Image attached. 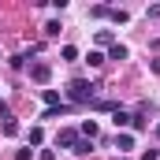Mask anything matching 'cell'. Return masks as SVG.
<instances>
[{
	"label": "cell",
	"instance_id": "4",
	"mask_svg": "<svg viewBox=\"0 0 160 160\" xmlns=\"http://www.w3.org/2000/svg\"><path fill=\"white\" fill-rule=\"evenodd\" d=\"M130 119H134V116H130V112H123V108H116V112H112V123H116V130H119V127H130Z\"/></svg>",
	"mask_w": 160,
	"mask_h": 160
},
{
	"label": "cell",
	"instance_id": "15",
	"mask_svg": "<svg viewBox=\"0 0 160 160\" xmlns=\"http://www.w3.org/2000/svg\"><path fill=\"white\" fill-rule=\"evenodd\" d=\"M108 11H112V8H104V4H97V8H89V15H93V19H104Z\"/></svg>",
	"mask_w": 160,
	"mask_h": 160
},
{
	"label": "cell",
	"instance_id": "18",
	"mask_svg": "<svg viewBox=\"0 0 160 160\" xmlns=\"http://www.w3.org/2000/svg\"><path fill=\"white\" fill-rule=\"evenodd\" d=\"M142 160H160V153H157V149H145V153H142Z\"/></svg>",
	"mask_w": 160,
	"mask_h": 160
},
{
	"label": "cell",
	"instance_id": "6",
	"mask_svg": "<svg viewBox=\"0 0 160 160\" xmlns=\"http://www.w3.org/2000/svg\"><path fill=\"white\" fill-rule=\"evenodd\" d=\"M71 153H75V157H89V153H93V142H89V138H78V145H75Z\"/></svg>",
	"mask_w": 160,
	"mask_h": 160
},
{
	"label": "cell",
	"instance_id": "19",
	"mask_svg": "<svg viewBox=\"0 0 160 160\" xmlns=\"http://www.w3.org/2000/svg\"><path fill=\"white\" fill-rule=\"evenodd\" d=\"M157 138H160V123H157Z\"/></svg>",
	"mask_w": 160,
	"mask_h": 160
},
{
	"label": "cell",
	"instance_id": "11",
	"mask_svg": "<svg viewBox=\"0 0 160 160\" xmlns=\"http://www.w3.org/2000/svg\"><path fill=\"white\" fill-rule=\"evenodd\" d=\"M104 60H108V56H104V52H89V56H86V63H89V67H101V63H104Z\"/></svg>",
	"mask_w": 160,
	"mask_h": 160
},
{
	"label": "cell",
	"instance_id": "14",
	"mask_svg": "<svg viewBox=\"0 0 160 160\" xmlns=\"http://www.w3.org/2000/svg\"><path fill=\"white\" fill-rule=\"evenodd\" d=\"M108 19H112V22H127V19H130V15H127V11H123V8H116V11H108Z\"/></svg>",
	"mask_w": 160,
	"mask_h": 160
},
{
	"label": "cell",
	"instance_id": "20",
	"mask_svg": "<svg viewBox=\"0 0 160 160\" xmlns=\"http://www.w3.org/2000/svg\"><path fill=\"white\" fill-rule=\"evenodd\" d=\"M116 160H123V157H116Z\"/></svg>",
	"mask_w": 160,
	"mask_h": 160
},
{
	"label": "cell",
	"instance_id": "9",
	"mask_svg": "<svg viewBox=\"0 0 160 160\" xmlns=\"http://www.w3.org/2000/svg\"><path fill=\"white\" fill-rule=\"evenodd\" d=\"M63 112H67V104H56V108H45V112H41V119H60Z\"/></svg>",
	"mask_w": 160,
	"mask_h": 160
},
{
	"label": "cell",
	"instance_id": "8",
	"mask_svg": "<svg viewBox=\"0 0 160 160\" xmlns=\"http://www.w3.org/2000/svg\"><path fill=\"white\" fill-rule=\"evenodd\" d=\"M41 101H45L48 108H56V104H60V93H56V89H41Z\"/></svg>",
	"mask_w": 160,
	"mask_h": 160
},
{
	"label": "cell",
	"instance_id": "1",
	"mask_svg": "<svg viewBox=\"0 0 160 160\" xmlns=\"http://www.w3.org/2000/svg\"><path fill=\"white\" fill-rule=\"evenodd\" d=\"M93 97H97V86L86 82V78H75L67 86V101L71 104H93Z\"/></svg>",
	"mask_w": 160,
	"mask_h": 160
},
{
	"label": "cell",
	"instance_id": "17",
	"mask_svg": "<svg viewBox=\"0 0 160 160\" xmlns=\"http://www.w3.org/2000/svg\"><path fill=\"white\" fill-rule=\"evenodd\" d=\"M34 157V149H30V145H26V149H19V153H15V160H30Z\"/></svg>",
	"mask_w": 160,
	"mask_h": 160
},
{
	"label": "cell",
	"instance_id": "10",
	"mask_svg": "<svg viewBox=\"0 0 160 160\" xmlns=\"http://www.w3.org/2000/svg\"><path fill=\"white\" fill-rule=\"evenodd\" d=\"M108 60H127V45H112L108 48Z\"/></svg>",
	"mask_w": 160,
	"mask_h": 160
},
{
	"label": "cell",
	"instance_id": "5",
	"mask_svg": "<svg viewBox=\"0 0 160 160\" xmlns=\"http://www.w3.org/2000/svg\"><path fill=\"white\" fill-rule=\"evenodd\" d=\"M116 145H119V153H127V149H134V134H116Z\"/></svg>",
	"mask_w": 160,
	"mask_h": 160
},
{
	"label": "cell",
	"instance_id": "13",
	"mask_svg": "<svg viewBox=\"0 0 160 160\" xmlns=\"http://www.w3.org/2000/svg\"><path fill=\"white\" fill-rule=\"evenodd\" d=\"M60 56H63V60H78V48H75V45H63Z\"/></svg>",
	"mask_w": 160,
	"mask_h": 160
},
{
	"label": "cell",
	"instance_id": "3",
	"mask_svg": "<svg viewBox=\"0 0 160 160\" xmlns=\"http://www.w3.org/2000/svg\"><path fill=\"white\" fill-rule=\"evenodd\" d=\"M30 78L38 82V86H45V82L52 78V67H48V63H34V67H30Z\"/></svg>",
	"mask_w": 160,
	"mask_h": 160
},
{
	"label": "cell",
	"instance_id": "16",
	"mask_svg": "<svg viewBox=\"0 0 160 160\" xmlns=\"http://www.w3.org/2000/svg\"><path fill=\"white\" fill-rule=\"evenodd\" d=\"M26 138H30V145H41V127H30V134H26Z\"/></svg>",
	"mask_w": 160,
	"mask_h": 160
},
{
	"label": "cell",
	"instance_id": "12",
	"mask_svg": "<svg viewBox=\"0 0 160 160\" xmlns=\"http://www.w3.org/2000/svg\"><path fill=\"white\" fill-rule=\"evenodd\" d=\"M4 134H8V138H15V134H19V123L11 119V116H8V119H4Z\"/></svg>",
	"mask_w": 160,
	"mask_h": 160
},
{
	"label": "cell",
	"instance_id": "2",
	"mask_svg": "<svg viewBox=\"0 0 160 160\" xmlns=\"http://www.w3.org/2000/svg\"><path fill=\"white\" fill-rule=\"evenodd\" d=\"M78 130H75V127H63V130H60V134H56V145H60V149H75V145H78Z\"/></svg>",
	"mask_w": 160,
	"mask_h": 160
},
{
	"label": "cell",
	"instance_id": "7",
	"mask_svg": "<svg viewBox=\"0 0 160 160\" xmlns=\"http://www.w3.org/2000/svg\"><path fill=\"white\" fill-rule=\"evenodd\" d=\"M78 134H82V138H89V142H93V138H97V123H93V119H86V123L78 127Z\"/></svg>",
	"mask_w": 160,
	"mask_h": 160
}]
</instances>
